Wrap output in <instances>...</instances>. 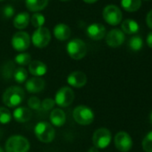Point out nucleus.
<instances>
[{
  "mask_svg": "<svg viewBox=\"0 0 152 152\" xmlns=\"http://www.w3.org/2000/svg\"><path fill=\"white\" fill-rule=\"evenodd\" d=\"M86 33L93 40H100L106 35V28L101 23H91L87 27Z\"/></svg>",
  "mask_w": 152,
  "mask_h": 152,
  "instance_id": "obj_14",
  "label": "nucleus"
},
{
  "mask_svg": "<svg viewBox=\"0 0 152 152\" xmlns=\"http://www.w3.org/2000/svg\"><path fill=\"white\" fill-rule=\"evenodd\" d=\"M122 7L129 12L138 10L141 6V0H121Z\"/></svg>",
  "mask_w": 152,
  "mask_h": 152,
  "instance_id": "obj_25",
  "label": "nucleus"
},
{
  "mask_svg": "<svg viewBox=\"0 0 152 152\" xmlns=\"http://www.w3.org/2000/svg\"><path fill=\"white\" fill-rule=\"evenodd\" d=\"M12 116L18 123H26L31 118L32 112L29 107H19L14 110Z\"/></svg>",
  "mask_w": 152,
  "mask_h": 152,
  "instance_id": "obj_17",
  "label": "nucleus"
},
{
  "mask_svg": "<svg viewBox=\"0 0 152 152\" xmlns=\"http://www.w3.org/2000/svg\"><path fill=\"white\" fill-rule=\"evenodd\" d=\"M15 70V63L13 61H7L1 68V74L5 80H11Z\"/></svg>",
  "mask_w": 152,
  "mask_h": 152,
  "instance_id": "obj_23",
  "label": "nucleus"
},
{
  "mask_svg": "<svg viewBox=\"0 0 152 152\" xmlns=\"http://www.w3.org/2000/svg\"><path fill=\"white\" fill-rule=\"evenodd\" d=\"M103 17L105 21L111 25H117L122 21V12L118 7L108 5L103 10Z\"/></svg>",
  "mask_w": 152,
  "mask_h": 152,
  "instance_id": "obj_9",
  "label": "nucleus"
},
{
  "mask_svg": "<svg viewBox=\"0 0 152 152\" xmlns=\"http://www.w3.org/2000/svg\"><path fill=\"white\" fill-rule=\"evenodd\" d=\"M24 91L19 86H11L3 94V103L7 107H15L24 99Z\"/></svg>",
  "mask_w": 152,
  "mask_h": 152,
  "instance_id": "obj_1",
  "label": "nucleus"
},
{
  "mask_svg": "<svg viewBox=\"0 0 152 152\" xmlns=\"http://www.w3.org/2000/svg\"><path fill=\"white\" fill-rule=\"evenodd\" d=\"M123 32L127 34H133L139 31V24L136 21L132 19H125L122 23Z\"/></svg>",
  "mask_w": 152,
  "mask_h": 152,
  "instance_id": "obj_22",
  "label": "nucleus"
},
{
  "mask_svg": "<svg viewBox=\"0 0 152 152\" xmlns=\"http://www.w3.org/2000/svg\"><path fill=\"white\" fill-rule=\"evenodd\" d=\"M12 114L7 107H0V124H7L12 120Z\"/></svg>",
  "mask_w": 152,
  "mask_h": 152,
  "instance_id": "obj_28",
  "label": "nucleus"
},
{
  "mask_svg": "<svg viewBox=\"0 0 152 152\" xmlns=\"http://www.w3.org/2000/svg\"><path fill=\"white\" fill-rule=\"evenodd\" d=\"M51 40V34L48 28L40 27L37 28L32 34L31 41L36 48H43L47 47Z\"/></svg>",
  "mask_w": 152,
  "mask_h": 152,
  "instance_id": "obj_8",
  "label": "nucleus"
},
{
  "mask_svg": "<svg viewBox=\"0 0 152 152\" xmlns=\"http://www.w3.org/2000/svg\"><path fill=\"white\" fill-rule=\"evenodd\" d=\"M55 105H56L55 99H50V98L45 99L44 100L41 101V108L43 110H45V111H48V110H51V109L53 110Z\"/></svg>",
  "mask_w": 152,
  "mask_h": 152,
  "instance_id": "obj_32",
  "label": "nucleus"
},
{
  "mask_svg": "<svg viewBox=\"0 0 152 152\" xmlns=\"http://www.w3.org/2000/svg\"><path fill=\"white\" fill-rule=\"evenodd\" d=\"M67 83L76 89H80L87 83V76L82 71L72 72L67 77Z\"/></svg>",
  "mask_w": 152,
  "mask_h": 152,
  "instance_id": "obj_12",
  "label": "nucleus"
},
{
  "mask_svg": "<svg viewBox=\"0 0 152 152\" xmlns=\"http://www.w3.org/2000/svg\"><path fill=\"white\" fill-rule=\"evenodd\" d=\"M29 140L22 135H13L6 142V152H28Z\"/></svg>",
  "mask_w": 152,
  "mask_h": 152,
  "instance_id": "obj_3",
  "label": "nucleus"
},
{
  "mask_svg": "<svg viewBox=\"0 0 152 152\" xmlns=\"http://www.w3.org/2000/svg\"><path fill=\"white\" fill-rule=\"evenodd\" d=\"M147 44L149 48H152V31L149 32L147 36Z\"/></svg>",
  "mask_w": 152,
  "mask_h": 152,
  "instance_id": "obj_35",
  "label": "nucleus"
},
{
  "mask_svg": "<svg viewBox=\"0 0 152 152\" xmlns=\"http://www.w3.org/2000/svg\"><path fill=\"white\" fill-rule=\"evenodd\" d=\"M28 107L31 110H39L41 108V101L39 98L37 97H31L28 100Z\"/></svg>",
  "mask_w": 152,
  "mask_h": 152,
  "instance_id": "obj_31",
  "label": "nucleus"
},
{
  "mask_svg": "<svg viewBox=\"0 0 152 152\" xmlns=\"http://www.w3.org/2000/svg\"><path fill=\"white\" fill-rule=\"evenodd\" d=\"M72 116L75 122L81 125H89L94 121L95 115L92 109L87 106L81 105L73 109Z\"/></svg>",
  "mask_w": 152,
  "mask_h": 152,
  "instance_id": "obj_4",
  "label": "nucleus"
},
{
  "mask_svg": "<svg viewBox=\"0 0 152 152\" xmlns=\"http://www.w3.org/2000/svg\"><path fill=\"white\" fill-rule=\"evenodd\" d=\"M112 140L111 132L107 128L97 129L92 135V143L94 147L99 148H106L109 146Z\"/></svg>",
  "mask_w": 152,
  "mask_h": 152,
  "instance_id": "obj_6",
  "label": "nucleus"
},
{
  "mask_svg": "<svg viewBox=\"0 0 152 152\" xmlns=\"http://www.w3.org/2000/svg\"><path fill=\"white\" fill-rule=\"evenodd\" d=\"M45 86H46V83L40 77H32L27 80L25 84V88L27 91H29L30 93L40 92L45 89Z\"/></svg>",
  "mask_w": 152,
  "mask_h": 152,
  "instance_id": "obj_15",
  "label": "nucleus"
},
{
  "mask_svg": "<svg viewBox=\"0 0 152 152\" xmlns=\"http://www.w3.org/2000/svg\"><path fill=\"white\" fill-rule=\"evenodd\" d=\"M28 74H29L28 71L24 67L20 66V67L15 68L13 78L15 79V81L16 83H23L28 79Z\"/></svg>",
  "mask_w": 152,
  "mask_h": 152,
  "instance_id": "obj_24",
  "label": "nucleus"
},
{
  "mask_svg": "<svg viewBox=\"0 0 152 152\" xmlns=\"http://www.w3.org/2000/svg\"><path fill=\"white\" fill-rule=\"evenodd\" d=\"M74 99V92L70 87H62L60 88L55 96V102L60 107H69Z\"/></svg>",
  "mask_w": 152,
  "mask_h": 152,
  "instance_id": "obj_7",
  "label": "nucleus"
},
{
  "mask_svg": "<svg viewBox=\"0 0 152 152\" xmlns=\"http://www.w3.org/2000/svg\"><path fill=\"white\" fill-rule=\"evenodd\" d=\"M27 8L31 12L43 10L48 4V0H25Z\"/></svg>",
  "mask_w": 152,
  "mask_h": 152,
  "instance_id": "obj_21",
  "label": "nucleus"
},
{
  "mask_svg": "<svg viewBox=\"0 0 152 152\" xmlns=\"http://www.w3.org/2000/svg\"><path fill=\"white\" fill-rule=\"evenodd\" d=\"M15 13V10L14 8L11 7V6H7L4 9H3V15L6 16V17H11Z\"/></svg>",
  "mask_w": 152,
  "mask_h": 152,
  "instance_id": "obj_33",
  "label": "nucleus"
},
{
  "mask_svg": "<svg viewBox=\"0 0 152 152\" xmlns=\"http://www.w3.org/2000/svg\"><path fill=\"white\" fill-rule=\"evenodd\" d=\"M34 134L37 139L44 143L51 142L56 136V131L53 125L48 122H39L34 127Z\"/></svg>",
  "mask_w": 152,
  "mask_h": 152,
  "instance_id": "obj_2",
  "label": "nucleus"
},
{
  "mask_svg": "<svg viewBox=\"0 0 152 152\" xmlns=\"http://www.w3.org/2000/svg\"><path fill=\"white\" fill-rule=\"evenodd\" d=\"M61 1H67V0H61Z\"/></svg>",
  "mask_w": 152,
  "mask_h": 152,
  "instance_id": "obj_40",
  "label": "nucleus"
},
{
  "mask_svg": "<svg viewBox=\"0 0 152 152\" xmlns=\"http://www.w3.org/2000/svg\"><path fill=\"white\" fill-rule=\"evenodd\" d=\"M149 120H150V123H151V124H152V112H151V114H150V116H149Z\"/></svg>",
  "mask_w": 152,
  "mask_h": 152,
  "instance_id": "obj_38",
  "label": "nucleus"
},
{
  "mask_svg": "<svg viewBox=\"0 0 152 152\" xmlns=\"http://www.w3.org/2000/svg\"><path fill=\"white\" fill-rule=\"evenodd\" d=\"M30 23V15L26 12H23L15 15L14 19V26L16 29L23 30L25 29Z\"/></svg>",
  "mask_w": 152,
  "mask_h": 152,
  "instance_id": "obj_20",
  "label": "nucleus"
},
{
  "mask_svg": "<svg viewBox=\"0 0 152 152\" xmlns=\"http://www.w3.org/2000/svg\"><path fill=\"white\" fill-rule=\"evenodd\" d=\"M31 24L35 28H40V27H43V25L46 22V19L43 15H41L39 13H36L31 16Z\"/></svg>",
  "mask_w": 152,
  "mask_h": 152,
  "instance_id": "obj_29",
  "label": "nucleus"
},
{
  "mask_svg": "<svg viewBox=\"0 0 152 152\" xmlns=\"http://www.w3.org/2000/svg\"><path fill=\"white\" fill-rule=\"evenodd\" d=\"M54 35L58 40H66L71 36V29L67 24L58 23L54 28Z\"/></svg>",
  "mask_w": 152,
  "mask_h": 152,
  "instance_id": "obj_19",
  "label": "nucleus"
},
{
  "mask_svg": "<svg viewBox=\"0 0 152 152\" xmlns=\"http://www.w3.org/2000/svg\"><path fill=\"white\" fill-rule=\"evenodd\" d=\"M83 1L88 4H92V3H95L96 1H98V0H83Z\"/></svg>",
  "mask_w": 152,
  "mask_h": 152,
  "instance_id": "obj_37",
  "label": "nucleus"
},
{
  "mask_svg": "<svg viewBox=\"0 0 152 152\" xmlns=\"http://www.w3.org/2000/svg\"><path fill=\"white\" fill-rule=\"evenodd\" d=\"M143 46V40L140 36H133L129 40V48L132 51H139L140 49L142 48Z\"/></svg>",
  "mask_w": 152,
  "mask_h": 152,
  "instance_id": "obj_27",
  "label": "nucleus"
},
{
  "mask_svg": "<svg viewBox=\"0 0 152 152\" xmlns=\"http://www.w3.org/2000/svg\"><path fill=\"white\" fill-rule=\"evenodd\" d=\"M146 22H147V24L149 28L152 29V9L148 13L147 15V18H146Z\"/></svg>",
  "mask_w": 152,
  "mask_h": 152,
  "instance_id": "obj_34",
  "label": "nucleus"
},
{
  "mask_svg": "<svg viewBox=\"0 0 152 152\" xmlns=\"http://www.w3.org/2000/svg\"><path fill=\"white\" fill-rule=\"evenodd\" d=\"M0 152H5V151H4V149H3L1 147H0Z\"/></svg>",
  "mask_w": 152,
  "mask_h": 152,
  "instance_id": "obj_39",
  "label": "nucleus"
},
{
  "mask_svg": "<svg viewBox=\"0 0 152 152\" xmlns=\"http://www.w3.org/2000/svg\"><path fill=\"white\" fill-rule=\"evenodd\" d=\"M66 50L71 58L73 60H81L87 54V46L80 39H73L66 46Z\"/></svg>",
  "mask_w": 152,
  "mask_h": 152,
  "instance_id": "obj_5",
  "label": "nucleus"
},
{
  "mask_svg": "<svg viewBox=\"0 0 152 152\" xmlns=\"http://www.w3.org/2000/svg\"><path fill=\"white\" fill-rule=\"evenodd\" d=\"M31 45V38L30 35L25 31H18L16 32L12 39V46L15 50L23 52L29 48Z\"/></svg>",
  "mask_w": 152,
  "mask_h": 152,
  "instance_id": "obj_10",
  "label": "nucleus"
},
{
  "mask_svg": "<svg viewBox=\"0 0 152 152\" xmlns=\"http://www.w3.org/2000/svg\"><path fill=\"white\" fill-rule=\"evenodd\" d=\"M28 66V72L31 74L34 75V77H40V76L45 75L48 72V67L46 64L39 60L31 61Z\"/></svg>",
  "mask_w": 152,
  "mask_h": 152,
  "instance_id": "obj_16",
  "label": "nucleus"
},
{
  "mask_svg": "<svg viewBox=\"0 0 152 152\" xmlns=\"http://www.w3.org/2000/svg\"><path fill=\"white\" fill-rule=\"evenodd\" d=\"M124 33L119 29L111 30L106 36V42L111 48H117L124 41Z\"/></svg>",
  "mask_w": 152,
  "mask_h": 152,
  "instance_id": "obj_13",
  "label": "nucleus"
},
{
  "mask_svg": "<svg viewBox=\"0 0 152 152\" xmlns=\"http://www.w3.org/2000/svg\"><path fill=\"white\" fill-rule=\"evenodd\" d=\"M49 120L52 125L61 127L65 124L66 121L65 113L61 108H54L50 113Z\"/></svg>",
  "mask_w": 152,
  "mask_h": 152,
  "instance_id": "obj_18",
  "label": "nucleus"
},
{
  "mask_svg": "<svg viewBox=\"0 0 152 152\" xmlns=\"http://www.w3.org/2000/svg\"><path fill=\"white\" fill-rule=\"evenodd\" d=\"M0 1H3V0H0Z\"/></svg>",
  "mask_w": 152,
  "mask_h": 152,
  "instance_id": "obj_41",
  "label": "nucleus"
},
{
  "mask_svg": "<svg viewBox=\"0 0 152 152\" xmlns=\"http://www.w3.org/2000/svg\"><path fill=\"white\" fill-rule=\"evenodd\" d=\"M88 152H99V149L98 148H96V147H91V148H90V149L88 150Z\"/></svg>",
  "mask_w": 152,
  "mask_h": 152,
  "instance_id": "obj_36",
  "label": "nucleus"
},
{
  "mask_svg": "<svg viewBox=\"0 0 152 152\" xmlns=\"http://www.w3.org/2000/svg\"><path fill=\"white\" fill-rule=\"evenodd\" d=\"M142 148L145 152H152V132H149L142 140Z\"/></svg>",
  "mask_w": 152,
  "mask_h": 152,
  "instance_id": "obj_30",
  "label": "nucleus"
},
{
  "mask_svg": "<svg viewBox=\"0 0 152 152\" xmlns=\"http://www.w3.org/2000/svg\"><path fill=\"white\" fill-rule=\"evenodd\" d=\"M15 62L17 64H19L22 67H23L25 65H29L30 64V63L31 62V55L29 53L23 52V53H20V54L15 56Z\"/></svg>",
  "mask_w": 152,
  "mask_h": 152,
  "instance_id": "obj_26",
  "label": "nucleus"
},
{
  "mask_svg": "<svg viewBox=\"0 0 152 152\" xmlns=\"http://www.w3.org/2000/svg\"><path fill=\"white\" fill-rule=\"evenodd\" d=\"M115 146L121 152H128L132 147V140L125 132H119L115 136Z\"/></svg>",
  "mask_w": 152,
  "mask_h": 152,
  "instance_id": "obj_11",
  "label": "nucleus"
}]
</instances>
